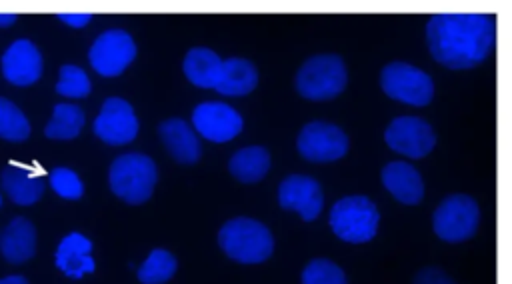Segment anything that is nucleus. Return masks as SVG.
Returning <instances> with one entry per match:
<instances>
[{"label":"nucleus","instance_id":"1","mask_svg":"<svg viewBox=\"0 0 512 284\" xmlns=\"http://www.w3.org/2000/svg\"><path fill=\"white\" fill-rule=\"evenodd\" d=\"M432 58L450 70L480 66L496 44V20L486 12H440L426 22Z\"/></svg>","mask_w":512,"mask_h":284},{"label":"nucleus","instance_id":"2","mask_svg":"<svg viewBox=\"0 0 512 284\" xmlns=\"http://www.w3.org/2000/svg\"><path fill=\"white\" fill-rule=\"evenodd\" d=\"M218 246L234 262L260 264L272 256L274 236L262 222L238 216L218 230Z\"/></svg>","mask_w":512,"mask_h":284},{"label":"nucleus","instance_id":"3","mask_svg":"<svg viewBox=\"0 0 512 284\" xmlns=\"http://www.w3.org/2000/svg\"><path fill=\"white\" fill-rule=\"evenodd\" d=\"M158 180L156 162L142 152H126L110 164L108 184L116 198L130 206L150 200Z\"/></svg>","mask_w":512,"mask_h":284},{"label":"nucleus","instance_id":"4","mask_svg":"<svg viewBox=\"0 0 512 284\" xmlns=\"http://www.w3.org/2000/svg\"><path fill=\"white\" fill-rule=\"evenodd\" d=\"M348 82L344 60L338 54H316L310 56L296 72V92L314 102L332 100L342 94Z\"/></svg>","mask_w":512,"mask_h":284},{"label":"nucleus","instance_id":"5","mask_svg":"<svg viewBox=\"0 0 512 284\" xmlns=\"http://www.w3.org/2000/svg\"><path fill=\"white\" fill-rule=\"evenodd\" d=\"M328 222L340 240L364 244L376 236L380 212L368 196H344L330 208Z\"/></svg>","mask_w":512,"mask_h":284},{"label":"nucleus","instance_id":"6","mask_svg":"<svg viewBox=\"0 0 512 284\" xmlns=\"http://www.w3.org/2000/svg\"><path fill=\"white\" fill-rule=\"evenodd\" d=\"M480 224V206L468 194L446 196L432 214V228L444 242L458 244L470 240Z\"/></svg>","mask_w":512,"mask_h":284},{"label":"nucleus","instance_id":"7","mask_svg":"<svg viewBox=\"0 0 512 284\" xmlns=\"http://www.w3.org/2000/svg\"><path fill=\"white\" fill-rule=\"evenodd\" d=\"M380 88L392 100L410 106H426L434 98V80L410 62H388L380 72Z\"/></svg>","mask_w":512,"mask_h":284},{"label":"nucleus","instance_id":"8","mask_svg":"<svg viewBox=\"0 0 512 284\" xmlns=\"http://www.w3.org/2000/svg\"><path fill=\"white\" fill-rule=\"evenodd\" d=\"M296 150L308 162H336L348 152V136L332 122L312 120L300 128Z\"/></svg>","mask_w":512,"mask_h":284},{"label":"nucleus","instance_id":"9","mask_svg":"<svg viewBox=\"0 0 512 284\" xmlns=\"http://www.w3.org/2000/svg\"><path fill=\"white\" fill-rule=\"evenodd\" d=\"M136 58L134 38L122 28L104 30L88 50L90 66L104 78L120 76Z\"/></svg>","mask_w":512,"mask_h":284},{"label":"nucleus","instance_id":"10","mask_svg":"<svg viewBox=\"0 0 512 284\" xmlns=\"http://www.w3.org/2000/svg\"><path fill=\"white\" fill-rule=\"evenodd\" d=\"M384 142L390 150L408 156L424 158L436 146L434 128L418 116H398L384 130Z\"/></svg>","mask_w":512,"mask_h":284},{"label":"nucleus","instance_id":"11","mask_svg":"<svg viewBox=\"0 0 512 284\" xmlns=\"http://www.w3.org/2000/svg\"><path fill=\"white\" fill-rule=\"evenodd\" d=\"M92 130L108 146H122L132 142L138 134V118L132 104L120 96L106 98L98 116L94 118Z\"/></svg>","mask_w":512,"mask_h":284},{"label":"nucleus","instance_id":"12","mask_svg":"<svg viewBox=\"0 0 512 284\" xmlns=\"http://www.w3.org/2000/svg\"><path fill=\"white\" fill-rule=\"evenodd\" d=\"M278 204L282 210L296 212L304 222H312L324 206L322 186L312 176L290 174L278 184Z\"/></svg>","mask_w":512,"mask_h":284},{"label":"nucleus","instance_id":"13","mask_svg":"<svg viewBox=\"0 0 512 284\" xmlns=\"http://www.w3.org/2000/svg\"><path fill=\"white\" fill-rule=\"evenodd\" d=\"M194 130L208 142H228L242 132L244 120L238 110L224 102H200L192 110Z\"/></svg>","mask_w":512,"mask_h":284},{"label":"nucleus","instance_id":"14","mask_svg":"<svg viewBox=\"0 0 512 284\" xmlns=\"http://www.w3.org/2000/svg\"><path fill=\"white\" fill-rule=\"evenodd\" d=\"M2 76L14 86H30L40 80L44 62L38 46L32 40L18 38L2 54Z\"/></svg>","mask_w":512,"mask_h":284},{"label":"nucleus","instance_id":"15","mask_svg":"<svg viewBox=\"0 0 512 284\" xmlns=\"http://www.w3.org/2000/svg\"><path fill=\"white\" fill-rule=\"evenodd\" d=\"M0 186L16 206H32L44 194V178L32 166L8 162L0 172Z\"/></svg>","mask_w":512,"mask_h":284},{"label":"nucleus","instance_id":"16","mask_svg":"<svg viewBox=\"0 0 512 284\" xmlns=\"http://www.w3.org/2000/svg\"><path fill=\"white\" fill-rule=\"evenodd\" d=\"M158 136L170 154L172 160L178 164H196L202 156L200 140L194 128L182 118H166L158 126Z\"/></svg>","mask_w":512,"mask_h":284},{"label":"nucleus","instance_id":"17","mask_svg":"<svg viewBox=\"0 0 512 284\" xmlns=\"http://www.w3.org/2000/svg\"><path fill=\"white\" fill-rule=\"evenodd\" d=\"M56 268L68 278H82L84 274H92L96 262L92 258V242L80 232L66 234L54 252Z\"/></svg>","mask_w":512,"mask_h":284},{"label":"nucleus","instance_id":"18","mask_svg":"<svg viewBox=\"0 0 512 284\" xmlns=\"http://www.w3.org/2000/svg\"><path fill=\"white\" fill-rule=\"evenodd\" d=\"M382 184L384 188L400 202V204H418L424 198V182L420 172L408 162H388L382 168Z\"/></svg>","mask_w":512,"mask_h":284},{"label":"nucleus","instance_id":"19","mask_svg":"<svg viewBox=\"0 0 512 284\" xmlns=\"http://www.w3.org/2000/svg\"><path fill=\"white\" fill-rule=\"evenodd\" d=\"M0 252L10 264L28 262L36 254V226L24 216H14L2 230Z\"/></svg>","mask_w":512,"mask_h":284},{"label":"nucleus","instance_id":"20","mask_svg":"<svg viewBox=\"0 0 512 284\" xmlns=\"http://www.w3.org/2000/svg\"><path fill=\"white\" fill-rule=\"evenodd\" d=\"M258 86V70L246 58H226L222 60V70L214 90L222 96H246Z\"/></svg>","mask_w":512,"mask_h":284},{"label":"nucleus","instance_id":"21","mask_svg":"<svg viewBox=\"0 0 512 284\" xmlns=\"http://www.w3.org/2000/svg\"><path fill=\"white\" fill-rule=\"evenodd\" d=\"M182 70L190 84L198 88H214L222 70V58L206 46H196L186 52Z\"/></svg>","mask_w":512,"mask_h":284},{"label":"nucleus","instance_id":"22","mask_svg":"<svg viewBox=\"0 0 512 284\" xmlns=\"http://www.w3.org/2000/svg\"><path fill=\"white\" fill-rule=\"evenodd\" d=\"M230 174L244 184L260 182L270 170V154L264 146H246L232 154L228 162Z\"/></svg>","mask_w":512,"mask_h":284},{"label":"nucleus","instance_id":"23","mask_svg":"<svg viewBox=\"0 0 512 284\" xmlns=\"http://www.w3.org/2000/svg\"><path fill=\"white\" fill-rule=\"evenodd\" d=\"M84 110L70 102H60L52 108V116L44 126V136L50 140H74L84 128Z\"/></svg>","mask_w":512,"mask_h":284},{"label":"nucleus","instance_id":"24","mask_svg":"<svg viewBox=\"0 0 512 284\" xmlns=\"http://www.w3.org/2000/svg\"><path fill=\"white\" fill-rule=\"evenodd\" d=\"M178 270V260L166 248H154L136 270L140 284H164Z\"/></svg>","mask_w":512,"mask_h":284},{"label":"nucleus","instance_id":"25","mask_svg":"<svg viewBox=\"0 0 512 284\" xmlns=\"http://www.w3.org/2000/svg\"><path fill=\"white\" fill-rule=\"evenodd\" d=\"M30 136L26 114L8 98L0 96V138L8 142H24Z\"/></svg>","mask_w":512,"mask_h":284},{"label":"nucleus","instance_id":"26","mask_svg":"<svg viewBox=\"0 0 512 284\" xmlns=\"http://www.w3.org/2000/svg\"><path fill=\"white\" fill-rule=\"evenodd\" d=\"M92 90L88 74L76 64H62L56 82V94L66 98H86Z\"/></svg>","mask_w":512,"mask_h":284},{"label":"nucleus","instance_id":"27","mask_svg":"<svg viewBox=\"0 0 512 284\" xmlns=\"http://www.w3.org/2000/svg\"><path fill=\"white\" fill-rule=\"evenodd\" d=\"M302 284H348L344 270L326 258L310 260L300 276Z\"/></svg>","mask_w":512,"mask_h":284},{"label":"nucleus","instance_id":"28","mask_svg":"<svg viewBox=\"0 0 512 284\" xmlns=\"http://www.w3.org/2000/svg\"><path fill=\"white\" fill-rule=\"evenodd\" d=\"M50 188L64 200H78L84 194V182L80 176L66 166H56L48 174Z\"/></svg>","mask_w":512,"mask_h":284},{"label":"nucleus","instance_id":"29","mask_svg":"<svg viewBox=\"0 0 512 284\" xmlns=\"http://www.w3.org/2000/svg\"><path fill=\"white\" fill-rule=\"evenodd\" d=\"M412 284H456V282L442 268L426 266L416 272Z\"/></svg>","mask_w":512,"mask_h":284},{"label":"nucleus","instance_id":"30","mask_svg":"<svg viewBox=\"0 0 512 284\" xmlns=\"http://www.w3.org/2000/svg\"><path fill=\"white\" fill-rule=\"evenodd\" d=\"M56 18L72 28H82L92 20V14L90 12H60V14H56Z\"/></svg>","mask_w":512,"mask_h":284},{"label":"nucleus","instance_id":"31","mask_svg":"<svg viewBox=\"0 0 512 284\" xmlns=\"http://www.w3.org/2000/svg\"><path fill=\"white\" fill-rule=\"evenodd\" d=\"M16 18H18V14H14V12H0V28L12 26L16 22Z\"/></svg>","mask_w":512,"mask_h":284},{"label":"nucleus","instance_id":"32","mask_svg":"<svg viewBox=\"0 0 512 284\" xmlns=\"http://www.w3.org/2000/svg\"><path fill=\"white\" fill-rule=\"evenodd\" d=\"M0 284H30V282L20 274H10V276L0 278Z\"/></svg>","mask_w":512,"mask_h":284},{"label":"nucleus","instance_id":"33","mask_svg":"<svg viewBox=\"0 0 512 284\" xmlns=\"http://www.w3.org/2000/svg\"><path fill=\"white\" fill-rule=\"evenodd\" d=\"M0 206H2V194H0Z\"/></svg>","mask_w":512,"mask_h":284}]
</instances>
